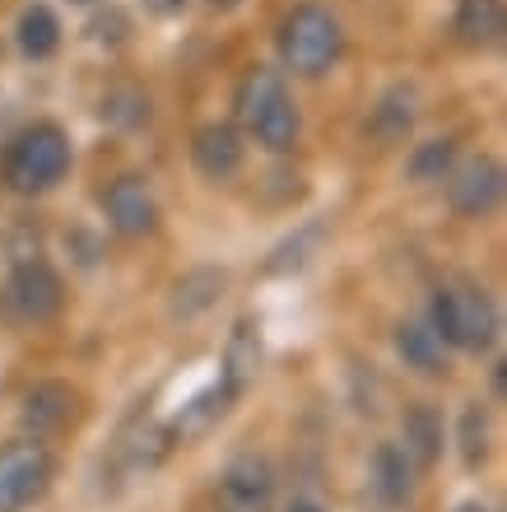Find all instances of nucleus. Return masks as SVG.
I'll return each mask as SVG.
<instances>
[{"mask_svg":"<svg viewBox=\"0 0 507 512\" xmlns=\"http://www.w3.org/2000/svg\"><path fill=\"white\" fill-rule=\"evenodd\" d=\"M233 108H238V122L261 140L266 149H294L298 131H303V117H298L294 98L284 89L280 70L270 66H252L238 80V94H233Z\"/></svg>","mask_w":507,"mask_h":512,"instance_id":"f257e3e1","label":"nucleus"},{"mask_svg":"<svg viewBox=\"0 0 507 512\" xmlns=\"http://www.w3.org/2000/svg\"><path fill=\"white\" fill-rule=\"evenodd\" d=\"M345 47V33H340V19H335L326 5L317 0H303L284 14L280 24V61L284 70H294L303 80H317L335 66V56Z\"/></svg>","mask_w":507,"mask_h":512,"instance_id":"f03ea898","label":"nucleus"},{"mask_svg":"<svg viewBox=\"0 0 507 512\" xmlns=\"http://www.w3.org/2000/svg\"><path fill=\"white\" fill-rule=\"evenodd\" d=\"M70 168V140L61 126L52 122H33L10 140L5 149V163H0V173L10 182L19 196H38V191L56 187Z\"/></svg>","mask_w":507,"mask_h":512,"instance_id":"7ed1b4c3","label":"nucleus"},{"mask_svg":"<svg viewBox=\"0 0 507 512\" xmlns=\"http://www.w3.org/2000/svg\"><path fill=\"white\" fill-rule=\"evenodd\" d=\"M433 336L456 350H484L498 331L494 298L484 294L475 280H452L433 294Z\"/></svg>","mask_w":507,"mask_h":512,"instance_id":"20e7f679","label":"nucleus"},{"mask_svg":"<svg viewBox=\"0 0 507 512\" xmlns=\"http://www.w3.org/2000/svg\"><path fill=\"white\" fill-rule=\"evenodd\" d=\"M52 480V452L38 438H14L0 447V512H19Z\"/></svg>","mask_w":507,"mask_h":512,"instance_id":"39448f33","label":"nucleus"},{"mask_svg":"<svg viewBox=\"0 0 507 512\" xmlns=\"http://www.w3.org/2000/svg\"><path fill=\"white\" fill-rule=\"evenodd\" d=\"M5 303H10L14 317H24V322H47L61 312L66 303V284L56 275L47 261H19L10 275V289H5Z\"/></svg>","mask_w":507,"mask_h":512,"instance_id":"423d86ee","label":"nucleus"},{"mask_svg":"<svg viewBox=\"0 0 507 512\" xmlns=\"http://www.w3.org/2000/svg\"><path fill=\"white\" fill-rule=\"evenodd\" d=\"M275 499V471L266 457L242 452L219 475V512H270Z\"/></svg>","mask_w":507,"mask_h":512,"instance_id":"0eeeda50","label":"nucleus"},{"mask_svg":"<svg viewBox=\"0 0 507 512\" xmlns=\"http://www.w3.org/2000/svg\"><path fill=\"white\" fill-rule=\"evenodd\" d=\"M447 196H452V210L466 219H484L503 196V168L494 159H466L447 182Z\"/></svg>","mask_w":507,"mask_h":512,"instance_id":"6e6552de","label":"nucleus"},{"mask_svg":"<svg viewBox=\"0 0 507 512\" xmlns=\"http://www.w3.org/2000/svg\"><path fill=\"white\" fill-rule=\"evenodd\" d=\"M103 215L121 238H140V233L154 229L159 205H154V191H149L140 177H117V182L103 191Z\"/></svg>","mask_w":507,"mask_h":512,"instance_id":"1a4fd4ad","label":"nucleus"},{"mask_svg":"<svg viewBox=\"0 0 507 512\" xmlns=\"http://www.w3.org/2000/svg\"><path fill=\"white\" fill-rule=\"evenodd\" d=\"M191 163L205 177L224 182V177H233L242 168V135L228 122H205L201 131L191 135Z\"/></svg>","mask_w":507,"mask_h":512,"instance_id":"9d476101","label":"nucleus"},{"mask_svg":"<svg viewBox=\"0 0 507 512\" xmlns=\"http://www.w3.org/2000/svg\"><path fill=\"white\" fill-rule=\"evenodd\" d=\"M173 429L168 424H159L154 415H135L126 429H121V438H117V452H121V461L131 466V471H154L168 452H173Z\"/></svg>","mask_w":507,"mask_h":512,"instance_id":"9b49d317","label":"nucleus"},{"mask_svg":"<svg viewBox=\"0 0 507 512\" xmlns=\"http://www.w3.org/2000/svg\"><path fill=\"white\" fill-rule=\"evenodd\" d=\"M70 415H75V391H70L66 382H38V387L24 396V424L33 429V438L66 429Z\"/></svg>","mask_w":507,"mask_h":512,"instance_id":"f8f14e48","label":"nucleus"},{"mask_svg":"<svg viewBox=\"0 0 507 512\" xmlns=\"http://www.w3.org/2000/svg\"><path fill=\"white\" fill-rule=\"evenodd\" d=\"M456 38L466 42V47H489V42L503 38L507 28V14H503V0H461L456 5Z\"/></svg>","mask_w":507,"mask_h":512,"instance_id":"ddd939ff","label":"nucleus"},{"mask_svg":"<svg viewBox=\"0 0 507 512\" xmlns=\"http://www.w3.org/2000/svg\"><path fill=\"white\" fill-rule=\"evenodd\" d=\"M228 401H233V387H228L224 378L214 382V387H205L201 396H191L173 419V438H201V433H210L214 424L224 419Z\"/></svg>","mask_w":507,"mask_h":512,"instance_id":"4468645a","label":"nucleus"},{"mask_svg":"<svg viewBox=\"0 0 507 512\" xmlns=\"http://www.w3.org/2000/svg\"><path fill=\"white\" fill-rule=\"evenodd\" d=\"M410 489H414L410 457H405L396 443H382L373 452V494L387 503V508H405V503H410Z\"/></svg>","mask_w":507,"mask_h":512,"instance_id":"2eb2a0df","label":"nucleus"},{"mask_svg":"<svg viewBox=\"0 0 507 512\" xmlns=\"http://www.w3.org/2000/svg\"><path fill=\"white\" fill-rule=\"evenodd\" d=\"M405 457L414 466H433L442 457V419L433 405H410L405 410Z\"/></svg>","mask_w":507,"mask_h":512,"instance_id":"dca6fc26","label":"nucleus"},{"mask_svg":"<svg viewBox=\"0 0 507 512\" xmlns=\"http://www.w3.org/2000/svg\"><path fill=\"white\" fill-rule=\"evenodd\" d=\"M224 284H228L224 270H214V266L191 270V275H182V280L173 284V312H177V317H201L205 308H214V303H219Z\"/></svg>","mask_w":507,"mask_h":512,"instance_id":"f3484780","label":"nucleus"},{"mask_svg":"<svg viewBox=\"0 0 507 512\" xmlns=\"http://www.w3.org/2000/svg\"><path fill=\"white\" fill-rule=\"evenodd\" d=\"M256 368H261V336H256L252 322H238V331H233V340H228L224 373H219V378L233 387V396H242V387L256 378Z\"/></svg>","mask_w":507,"mask_h":512,"instance_id":"a211bd4d","label":"nucleus"},{"mask_svg":"<svg viewBox=\"0 0 507 512\" xmlns=\"http://www.w3.org/2000/svg\"><path fill=\"white\" fill-rule=\"evenodd\" d=\"M414 126V89H405V84H396V89H387V94L377 98L373 117H368V131L377 135V140H405Z\"/></svg>","mask_w":507,"mask_h":512,"instance_id":"6ab92c4d","label":"nucleus"},{"mask_svg":"<svg viewBox=\"0 0 507 512\" xmlns=\"http://www.w3.org/2000/svg\"><path fill=\"white\" fill-rule=\"evenodd\" d=\"M61 47V24L47 5H28L19 14V52L33 56V61H47V56Z\"/></svg>","mask_w":507,"mask_h":512,"instance_id":"aec40b11","label":"nucleus"},{"mask_svg":"<svg viewBox=\"0 0 507 512\" xmlns=\"http://www.w3.org/2000/svg\"><path fill=\"white\" fill-rule=\"evenodd\" d=\"M396 350H401V359L410 368H419V373H438L442 368V340L433 336V326L405 322L401 331H396Z\"/></svg>","mask_w":507,"mask_h":512,"instance_id":"412c9836","label":"nucleus"},{"mask_svg":"<svg viewBox=\"0 0 507 512\" xmlns=\"http://www.w3.org/2000/svg\"><path fill=\"white\" fill-rule=\"evenodd\" d=\"M452 154H456L452 140H428V145H419L410 154V177L414 182H442L447 168H452Z\"/></svg>","mask_w":507,"mask_h":512,"instance_id":"4be33fe9","label":"nucleus"},{"mask_svg":"<svg viewBox=\"0 0 507 512\" xmlns=\"http://www.w3.org/2000/svg\"><path fill=\"white\" fill-rule=\"evenodd\" d=\"M103 117L117 126H135L149 117V98L140 94V89H131V84H121V89H112V94L103 98Z\"/></svg>","mask_w":507,"mask_h":512,"instance_id":"5701e85b","label":"nucleus"},{"mask_svg":"<svg viewBox=\"0 0 507 512\" xmlns=\"http://www.w3.org/2000/svg\"><path fill=\"white\" fill-rule=\"evenodd\" d=\"M461 452H466L470 466H475V461H484V415L475 410V405L461 415Z\"/></svg>","mask_w":507,"mask_h":512,"instance_id":"b1692460","label":"nucleus"},{"mask_svg":"<svg viewBox=\"0 0 507 512\" xmlns=\"http://www.w3.org/2000/svg\"><path fill=\"white\" fill-rule=\"evenodd\" d=\"M94 38L98 42H121L126 38V14H103V19H94Z\"/></svg>","mask_w":507,"mask_h":512,"instance_id":"393cba45","label":"nucleus"},{"mask_svg":"<svg viewBox=\"0 0 507 512\" xmlns=\"http://www.w3.org/2000/svg\"><path fill=\"white\" fill-rule=\"evenodd\" d=\"M145 5H149L154 14H177L182 5H187V0H145Z\"/></svg>","mask_w":507,"mask_h":512,"instance_id":"a878e982","label":"nucleus"},{"mask_svg":"<svg viewBox=\"0 0 507 512\" xmlns=\"http://www.w3.org/2000/svg\"><path fill=\"white\" fill-rule=\"evenodd\" d=\"M284 512H321V508H317V503H307V499H298V503H289Z\"/></svg>","mask_w":507,"mask_h":512,"instance_id":"bb28decb","label":"nucleus"},{"mask_svg":"<svg viewBox=\"0 0 507 512\" xmlns=\"http://www.w3.org/2000/svg\"><path fill=\"white\" fill-rule=\"evenodd\" d=\"M456 512H489V508H484V503H461Z\"/></svg>","mask_w":507,"mask_h":512,"instance_id":"cd10ccee","label":"nucleus"},{"mask_svg":"<svg viewBox=\"0 0 507 512\" xmlns=\"http://www.w3.org/2000/svg\"><path fill=\"white\" fill-rule=\"evenodd\" d=\"M210 5H219V10H228V5H238V0H210Z\"/></svg>","mask_w":507,"mask_h":512,"instance_id":"c85d7f7f","label":"nucleus"},{"mask_svg":"<svg viewBox=\"0 0 507 512\" xmlns=\"http://www.w3.org/2000/svg\"><path fill=\"white\" fill-rule=\"evenodd\" d=\"M75 5H94V0H75Z\"/></svg>","mask_w":507,"mask_h":512,"instance_id":"c756f323","label":"nucleus"}]
</instances>
